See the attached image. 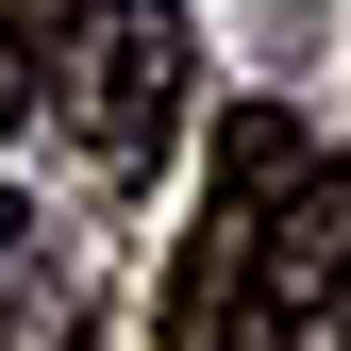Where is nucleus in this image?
Masks as SVG:
<instances>
[{"label":"nucleus","mask_w":351,"mask_h":351,"mask_svg":"<svg viewBox=\"0 0 351 351\" xmlns=\"http://www.w3.org/2000/svg\"><path fill=\"white\" fill-rule=\"evenodd\" d=\"M51 101H67V134L101 167H151L167 134H184V17H167V0H67Z\"/></svg>","instance_id":"f257e3e1"},{"label":"nucleus","mask_w":351,"mask_h":351,"mask_svg":"<svg viewBox=\"0 0 351 351\" xmlns=\"http://www.w3.org/2000/svg\"><path fill=\"white\" fill-rule=\"evenodd\" d=\"M301 117H268L251 101L234 134H217V201H201V234H184V268H167V351H234V318H251V251H268V217L301 201Z\"/></svg>","instance_id":"f03ea898"},{"label":"nucleus","mask_w":351,"mask_h":351,"mask_svg":"<svg viewBox=\"0 0 351 351\" xmlns=\"http://www.w3.org/2000/svg\"><path fill=\"white\" fill-rule=\"evenodd\" d=\"M318 335L351 351V151H335V285H318Z\"/></svg>","instance_id":"7ed1b4c3"},{"label":"nucleus","mask_w":351,"mask_h":351,"mask_svg":"<svg viewBox=\"0 0 351 351\" xmlns=\"http://www.w3.org/2000/svg\"><path fill=\"white\" fill-rule=\"evenodd\" d=\"M17 117H34V51H0V134H17Z\"/></svg>","instance_id":"39448f33"},{"label":"nucleus","mask_w":351,"mask_h":351,"mask_svg":"<svg viewBox=\"0 0 351 351\" xmlns=\"http://www.w3.org/2000/svg\"><path fill=\"white\" fill-rule=\"evenodd\" d=\"M0 251H17V201H0Z\"/></svg>","instance_id":"423d86ee"},{"label":"nucleus","mask_w":351,"mask_h":351,"mask_svg":"<svg viewBox=\"0 0 351 351\" xmlns=\"http://www.w3.org/2000/svg\"><path fill=\"white\" fill-rule=\"evenodd\" d=\"M34 34H67V0H0V51H34Z\"/></svg>","instance_id":"20e7f679"}]
</instances>
